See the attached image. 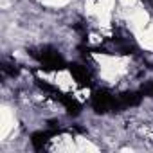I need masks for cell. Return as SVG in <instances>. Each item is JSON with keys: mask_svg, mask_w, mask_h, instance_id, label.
<instances>
[{"mask_svg": "<svg viewBox=\"0 0 153 153\" xmlns=\"http://www.w3.org/2000/svg\"><path fill=\"white\" fill-rule=\"evenodd\" d=\"M68 68H70L72 78L78 81L79 87H92V74H90V70L87 67L78 65V63H72Z\"/></svg>", "mask_w": 153, "mask_h": 153, "instance_id": "3957f363", "label": "cell"}, {"mask_svg": "<svg viewBox=\"0 0 153 153\" xmlns=\"http://www.w3.org/2000/svg\"><path fill=\"white\" fill-rule=\"evenodd\" d=\"M2 70H4L6 76H11V78H15V76L18 74V68H15V65H7V63H4Z\"/></svg>", "mask_w": 153, "mask_h": 153, "instance_id": "52a82bcc", "label": "cell"}, {"mask_svg": "<svg viewBox=\"0 0 153 153\" xmlns=\"http://www.w3.org/2000/svg\"><path fill=\"white\" fill-rule=\"evenodd\" d=\"M92 108L96 114H106V112H119L117 97L112 96L108 90H96L92 94Z\"/></svg>", "mask_w": 153, "mask_h": 153, "instance_id": "6da1fadb", "label": "cell"}, {"mask_svg": "<svg viewBox=\"0 0 153 153\" xmlns=\"http://www.w3.org/2000/svg\"><path fill=\"white\" fill-rule=\"evenodd\" d=\"M31 54L43 65V68L47 70H61L65 67V59L59 56L58 51H54L52 47H43L40 52L31 51Z\"/></svg>", "mask_w": 153, "mask_h": 153, "instance_id": "7a4b0ae2", "label": "cell"}, {"mask_svg": "<svg viewBox=\"0 0 153 153\" xmlns=\"http://www.w3.org/2000/svg\"><path fill=\"white\" fill-rule=\"evenodd\" d=\"M142 96L139 92H123L121 96H117V105H119V110L123 108H128V106H137L140 103Z\"/></svg>", "mask_w": 153, "mask_h": 153, "instance_id": "277c9868", "label": "cell"}, {"mask_svg": "<svg viewBox=\"0 0 153 153\" xmlns=\"http://www.w3.org/2000/svg\"><path fill=\"white\" fill-rule=\"evenodd\" d=\"M140 94H142V96H148V97H153V81L144 83L142 88H140Z\"/></svg>", "mask_w": 153, "mask_h": 153, "instance_id": "8992f818", "label": "cell"}, {"mask_svg": "<svg viewBox=\"0 0 153 153\" xmlns=\"http://www.w3.org/2000/svg\"><path fill=\"white\" fill-rule=\"evenodd\" d=\"M54 133H58V131H36V133H33L31 142H33L34 149H43V148L47 146L49 139H51Z\"/></svg>", "mask_w": 153, "mask_h": 153, "instance_id": "5b68a950", "label": "cell"}]
</instances>
